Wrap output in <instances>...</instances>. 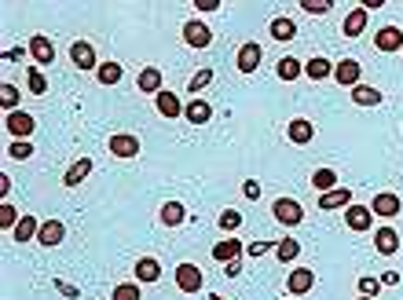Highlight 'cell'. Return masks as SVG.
<instances>
[{"mask_svg":"<svg viewBox=\"0 0 403 300\" xmlns=\"http://www.w3.org/2000/svg\"><path fill=\"white\" fill-rule=\"evenodd\" d=\"M29 55H34L37 66H51L56 62V45L45 34H37V37H29Z\"/></svg>","mask_w":403,"mask_h":300,"instance_id":"obj_8","label":"cell"},{"mask_svg":"<svg viewBox=\"0 0 403 300\" xmlns=\"http://www.w3.org/2000/svg\"><path fill=\"white\" fill-rule=\"evenodd\" d=\"M37 231H40V223H37V216H26V212H23V220H19V223H15L12 238H15L19 245H26V242H37Z\"/></svg>","mask_w":403,"mask_h":300,"instance_id":"obj_20","label":"cell"},{"mask_svg":"<svg viewBox=\"0 0 403 300\" xmlns=\"http://www.w3.org/2000/svg\"><path fill=\"white\" fill-rule=\"evenodd\" d=\"M184 117H187L191 125H206L209 117H213V106H209V99H191L184 106Z\"/></svg>","mask_w":403,"mask_h":300,"instance_id":"obj_23","label":"cell"},{"mask_svg":"<svg viewBox=\"0 0 403 300\" xmlns=\"http://www.w3.org/2000/svg\"><path fill=\"white\" fill-rule=\"evenodd\" d=\"M268 249H275V242H253V245H246V253L253 256V260H257V256H264Z\"/></svg>","mask_w":403,"mask_h":300,"instance_id":"obj_43","label":"cell"},{"mask_svg":"<svg viewBox=\"0 0 403 300\" xmlns=\"http://www.w3.org/2000/svg\"><path fill=\"white\" fill-rule=\"evenodd\" d=\"M367 29V12L363 8H356V12L345 15V37H359Z\"/></svg>","mask_w":403,"mask_h":300,"instance_id":"obj_29","label":"cell"},{"mask_svg":"<svg viewBox=\"0 0 403 300\" xmlns=\"http://www.w3.org/2000/svg\"><path fill=\"white\" fill-rule=\"evenodd\" d=\"M154 106H158V114H162V117H169V121H173V117H184V103H180V95L169 92V88H162L154 95Z\"/></svg>","mask_w":403,"mask_h":300,"instance_id":"obj_12","label":"cell"},{"mask_svg":"<svg viewBox=\"0 0 403 300\" xmlns=\"http://www.w3.org/2000/svg\"><path fill=\"white\" fill-rule=\"evenodd\" d=\"M62 238H66V227H62V220H45L37 231V245H45V249H56V245H62Z\"/></svg>","mask_w":403,"mask_h":300,"instance_id":"obj_7","label":"cell"},{"mask_svg":"<svg viewBox=\"0 0 403 300\" xmlns=\"http://www.w3.org/2000/svg\"><path fill=\"white\" fill-rule=\"evenodd\" d=\"M8 158H15V162H26V158H34V143H29V139H15V143L8 147Z\"/></svg>","mask_w":403,"mask_h":300,"instance_id":"obj_35","label":"cell"},{"mask_svg":"<svg viewBox=\"0 0 403 300\" xmlns=\"http://www.w3.org/2000/svg\"><path fill=\"white\" fill-rule=\"evenodd\" d=\"M275 256H279L282 264L297 260V256H301V242H297V238H282V242H275Z\"/></svg>","mask_w":403,"mask_h":300,"instance_id":"obj_31","label":"cell"},{"mask_svg":"<svg viewBox=\"0 0 403 300\" xmlns=\"http://www.w3.org/2000/svg\"><path fill=\"white\" fill-rule=\"evenodd\" d=\"M359 73H363V66H359L356 59H341V62L334 66V81H337V84H348V88H356V84H359Z\"/></svg>","mask_w":403,"mask_h":300,"instance_id":"obj_17","label":"cell"},{"mask_svg":"<svg viewBox=\"0 0 403 300\" xmlns=\"http://www.w3.org/2000/svg\"><path fill=\"white\" fill-rule=\"evenodd\" d=\"M374 245H378L381 256H392V253L400 249V234H396V227H378V231H374Z\"/></svg>","mask_w":403,"mask_h":300,"instance_id":"obj_22","label":"cell"},{"mask_svg":"<svg viewBox=\"0 0 403 300\" xmlns=\"http://www.w3.org/2000/svg\"><path fill=\"white\" fill-rule=\"evenodd\" d=\"M271 216L282 223V227H297V223L304 220V209H301V201L297 198H279L271 205Z\"/></svg>","mask_w":403,"mask_h":300,"instance_id":"obj_1","label":"cell"},{"mask_svg":"<svg viewBox=\"0 0 403 300\" xmlns=\"http://www.w3.org/2000/svg\"><path fill=\"white\" fill-rule=\"evenodd\" d=\"M286 286H290L293 297H304V293L315 286V271H308V267H293L290 278H286Z\"/></svg>","mask_w":403,"mask_h":300,"instance_id":"obj_15","label":"cell"},{"mask_svg":"<svg viewBox=\"0 0 403 300\" xmlns=\"http://www.w3.org/2000/svg\"><path fill=\"white\" fill-rule=\"evenodd\" d=\"M4 59H8V62H19V59H26V51H23V48H8Z\"/></svg>","mask_w":403,"mask_h":300,"instance_id":"obj_46","label":"cell"},{"mask_svg":"<svg viewBox=\"0 0 403 300\" xmlns=\"http://www.w3.org/2000/svg\"><path fill=\"white\" fill-rule=\"evenodd\" d=\"M312 187L319 190V195L334 190L337 187V173H334V168H315V173H312Z\"/></svg>","mask_w":403,"mask_h":300,"instance_id":"obj_30","label":"cell"},{"mask_svg":"<svg viewBox=\"0 0 403 300\" xmlns=\"http://www.w3.org/2000/svg\"><path fill=\"white\" fill-rule=\"evenodd\" d=\"M92 168H95V165H92V158H77V162H73V165L66 168V173H62V187H70V190H73V187H81L84 179L92 176Z\"/></svg>","mask_w":403,"mask_h":300,"instance_id":"obj_10","label":"cell"},{"mask_svg":"<svg viewBox=\"0 0 403 300\" xmlns=\"http://www.w3.org/2000/svg\"><path fill=\"white\" fill-rule=\"evenodd\" d=\"M242 195H246L249 201H257L260 198V184H257V179H246V184H242Z\"/></svg>","mask_w":403,"mask_h":300,"instance_id":"obj_44","label":"cell"},{"mask_svg":"<svg viewBox=\"0 0 403 300\" xmlns=\"http://www.w3.org/2000/svg\"><path fill=\"white\" fill-rule=\"evenodd\" d=\"M275 73H279L282 81H297V77L304 73V66H301L297 59H279V66H275Z\"/></svg>","mask_w":403,"mask_h":300,"instance_id":"obj_32","label":"cell"},{"mask_svg":"<svg viewBox=\"0 0 403 300\" xmlns=\"http://www.w3.org/2000/svg\"><path fill=\"white\" fill-rule=\"evenodd\" d=\"M95 81H99V84H118L121 81V66H118V62H103V66L95 70Z\"/></svg>","mask_w":403,"mask_h":300,"instance_id":"obj_33","label":"cell"},{"mask_svg":"<svg viewBox=\"0 0 403 300\" xmlns=\"http://www.w3.org/2000/svg\"><path fill=\"white\" fill-rule=\"evenodd\" d=\"M195 12H220V0H195Z\"/></svg>","mask_w":403,"mask_h":300,"instance_id":"obj_45","label":"cell"},{"mask_svg":"<svg viewBox=\"0 0 403 300\" xmlns=\"http://www.w3.org/2000/svg\"><path fill=\"white\" fill-rule=\"evenodd\" d=\"M348 205H352V190L348 187H334L319 195V209H348Z\"/></svg>","mask_w":403,"mask_h":300,"instance_id":"obj_18","label":"cell"},{"mask_svg":"<svg viewBox=\"0 0 403 300\" xmlns=\"http://www.w3.org/2000/svg\"><path fill=\"white\" fill-rule=\"evenodd\" d=\"M359 300H374V297H359Z\"/></svg>","mask_w":403,"mask_h":300,"instance_id":"obj_51","label":"cell"},{"mask_svg":"<svg viewBox=\"0 0 403 300\" xmlns=\"http://www.w3.org/2000/svg\"><path fill=\"white\" fill-rule=\"evenodd\" d=\"M26 84H29V92H34V95H45V92H48L45 70H29V73H26Z\"/></svg>","mask_w":403,"mask_h":300,"instance_id":"obj_38","label":"cell"},{"mask_svg":"<svg viewBox=\"0 0 403 300\" xmlns=\"http://www.w3.org/2000/svg\"><path fill=\"white\" fill-rule=\"evenodd\" d=\"M4 128L12 136H19V139H29V136H34V128H37V121H34V114H26V110H12L4 117Z\"/></svg>","mask_w":403,"mask_h":300,"instance_id":"obj_5","label":"cell"},{"mask_svg":"<svg viewBox=\"0 0 403 300\" xmlns=\"http://www.w3.org/2000/svg\"><path fill=\"white\" fill-rule=\"evenodd\" d=\"M158 220H162L165 227H180V223L187 220V209L180 205V201H165V205L158 209Z\"/></svg>","mask_w":403,"mask_h":300,"instance_id":"obj_24","label":"cell"},{"mask_svg":"<svg viewBox=\"0 0 403 300\" xmlns=\"http://www.w3.org/2000/svg\"><path fill=\"white\" fill-rule=\"evenodd\" d=\"M19 220H23V216H19V212L4 201V205H0V227H4V231H15V223H19Z\"/></svg>","mask_w":403,"mask_h":300,"instance_id":"obj_40","label":"cell"},{"mask_svg":"<svg viewBox=\"0 0 403 300\" xmlns=\"http://www.w3.org/2000/svg\"><path fill=\"white\" fill-rule=\"evenodd\" d=\"M209 84H213V70H198L195 77L187 81V92H191V95H198L202 88H209Z\"/></svg>","mask_w":403,"mask_h":300,"instance_id":"obj_37","label":"cell"},{"mask_svg":"<svg viewBox=\"0 0 403 300\" xmlns=\"http://www.w3.org/2000/svg\"><path fill=\"white\" fill-rule=\"evenodd\" d=\"M359 293H363V297H378L381 293V278L363 275V278H359Z\"/></svg>","mask_w":403,"mask_h":300,"instance_id":"obj_41","label":"cell"},{"mask_svg":"<svg viewBox=\"0 0 403 300\" xmlns=\"http://www.w3.org/2000/svg\"><path fill=\"white\" fill-rule=\"evenodd\" d=\"M370 212H374V216H400L403 198L392 195V190H381V195H374V201H370Z\"/></svg>","mask_w":403,"mask_h":300,"instance_id":"obj_6","label":"cell"},{"mask_svg":"<svg viewBox=\"0 0 403 300\" xmlns=\"http://www.w3.org/2000/svg\"><path fill=\"white\" fill-rule=\"evenodd\" d=\"M345 223L352 231H370L374 227V212H370V205H348L345 209Z\"/></svg>","mask_w":403,"mask_h":300,"instance_id":"obj_14","label":"cell"},{"mask_svg":"<svg viewBox=\"0 0 403 300\" xmlns=\"http://www.w3.org/2000/svg\"><path fill=\"white\" fill-rule=\"evenodd\" d=\"M217 223H220V231H239L242 227V212H235V209H224V212H220V216H217Z\"/></svg>","mask_w":403,"mask_h":300,"instance_id":"obj_34","label":"cell"},{"mask_svg":"<svg viewBox=\"0 0 403 300\" xmlns=\"http://www.w3.org/2000/svg\"><path fill=\"white\" fill-rule=\"evenodd\" d=\"M176 286H180V293H202V286H206L202 267L198 264H180L176 267Z\"/></svg>","mask_w":403,"mask_h":300,"instance_id":"obj_3","label":"cell"},{"mask_svg":"<svg viewBox=\"0 0 403 300\" xmlns=\"http://www.w3.org/2000/svg\"><path fill=\"white\" fill-rule=\"evenodd\" d=\"M110 300H140V282H121V286H114Z\"/></svg>","mask_w":403,"mask_h":300,"instance_id":"obj_36","label":"cell"},{"mask_svg":"<svg viewBox=\"0 0 403 300\" xmlns=\"http://www.w3.org/2000/svg\"><path fill=\"white\" fill-rule=\"evenodd\" d=\"M268 34H271L275 40H282V45H286V40H293V37H297V26H293V18L279 15V18H271V23H268Z\"/></svg>","mask_w":403,"mask_h":300,"instance_id":"obj_25","label":"cell"},{"mask_svg":"<svg viewBox=\"0 0 403 300\" xmlns=\"http://www.w3.org/2000/svg\"><path fill=\"white\" fill-rule=\"evenodd\" d=\"M304 77H312V81H326V77H334V66H330L326 59L315 55V59L304 62Z\"/></svg>","mask_w":403,"mask_h":300,"instance_id":"obj_27","label":"cell"},{"mask_svg":"<svg viewBox=\"0 0 403 300\" xmlns=\"http://www.w3.org/2000/svg\"><path fill=\"white\" fill-rule=\"evenodd\" d=\"M301 8H304V12H312V15H326V12H330V0H301Z\"/></svg>","mask_w":403,"mask_h":300,"instance_id":"obj_42","label":"cell"},{"mask_svg":"<svg viewBox=\"0 0 403 300\" xmlns=\"http://www.w3.org/2000/svg\"><path fill=\"white\" fill-rule=\"evenodd\" d=\"M110 158H140V136L114 132L110 136Z\"/></svg>","mask_w":403,"mask_h":300,"instance_id":"obj_4","label":"cell"},{"mask_svg":"<svg viewBox=\"0 0 403 300\" xmlns=\"http://www.w3.org/2000/svg\"><path fill=\"white\" fill-rule=\"evenodd\" d=\"M260 59H264V51H260L257 40H246V45L239 48V70H242V73H257Z\"/></svg>","mask_w":403,"mask_h":300,"instance_id":"obj_13","label":"cell"},{"mask_svg":"<svg viewBox=\"0 0 403 300\" xmlns=\"http://www.w3.org/2000/svg\"><path fill=\"white\" fill-rule=\"evenodd\" d=\"M0 103H4V110H8V114H12L15 106H19V88H15V84H8V81L0 84Z\"/></svg>","mask_w":403,"mask_h":300,"instance_id":"obj_39","label":"cell"},{"mask_svg":"<svg viewBox=\"0 0 403 300\" xmlns=\"http://www.w3.org/2000/svg\"><path fill=\"white\" fill-rule=\"evenodd\" d=\"M56 289L62 297H81V289H73V286H66V282H56Z\"/></svg>","mask_w":403,"mask_h":300,"instance_id":"obj_47","label":"cell"},{"mask_svg":"<svg viewBox=\"0 0 403 300\" xmlns=\"http://www.w3.org/2000/svg\"><path fill=\"white\" fill-rule=\"evenodd\" d=\"M242 275V264L239 260H228V278H239Z\"/></svg>","mask_w":403,"mask_h":300,"instance_id":"obj_49","label":"cell"},{"mask_svg":"<svg viewBox=\"0 0 403 300\" xmlns=\"http://www.w3.org/2000/svg\"><path fill=\"white\" fill-rule=\"evenodd\" d=\"M400 282V271H385L381 275V286H396Z\"/></svg>","mask_w":403,"mask_h":300,"instance_id":"obj_48","label":"cell"},{"mask_svg":"<svg viewBox=\"0 0 403 300\" xmlns=\"http://www.w3.org/2000/svg\"><path fill=\"white\" fill-rule=\"evenodd\" d=\"M374 48L378 51H403V34L396 26H381L374 34Z\"/></svg>","mask_w":403,"mask_h":300,"instance_id":"obj_16","label":"cell"},{"mask_svg":"<svg viewBox=\"0 0 403 300\" xmlns=\"http://www.w3.org/2000/svg\"><path fill=\"white\" fill-rule=\"evenodd\" d=\"M352 103L356 106H378L381 103V92L370 88V84H356V88H352Z\"/></svg>","mask_w":403,"mask_h":300,"instance_id":"obj_28","label":"cell"},{"mask_svg":"<svg viewBox=\"0 0 403 300\" xmlns=\"http://www.w3.org/2000/svg\"><path fill=\"white\" fill-rule=\"evenodd\" d=\"M140 92H151V95H158L162 92V70L158 66H147V70H140Z\"/></svg>","mask_w":403,"mask_h":300,"instance_id":"obj_26","label":"cell"},{"mask_svg":"<svg viewBox=\"0 0 403 300\" xmlns=\"http://www.w3.org/2000/svg\"><path fill=\"white\" fill-rule=\"evenodd\" d=\"M180 34H184V45H191V48H209L213 45V29H209L206 23H198V18H187Z\"/></svg>","mask_w":403,"mask_h":300,"instance_id":"obj_2","label":"cell"},{"mask_svg":"<svg viewBox=\"0 0 403 300\" xmlns=\"http://www.w3.org/2000/svg\"><path fill=\"white\" fill-rule=\"evenodd\" d=\"M209 300H228V297H220V293H213V297H209Z\"/></svg>","mask_w":403,"mask_h":300,"instance_id":"obj_50","label":"cell"},{"mask_svg":"<svg viewBox=\"0 0 403 300\" xmlns=\"http://www.w3.org/2000/svg\"><path fill=\"white\" fill-rule=\"evenodd\" d=\"M136 278H140L143 286L158 282V278H162V264H158L154 256H140V260H136Z\"/></svg>","mask_w":403,"mask_h":300,"instance_id":"obj_21","label":"cell"},{"mask_svg":"<svg viewBox=\"0 0 403 300\" xmlns=\"http://www.w3.org/2000/svg\"><path fill=\"white\" fill-rule=\"evenodd\" d=\"M286 139L297 147H308L312 139H315V125L312 121H304V117H293L290 125H286Z\"/></svg>","mask_w":403,"mask_h":300,"instance_id":"obj_9","label":"cell"},{"mask_svg":"<svg viewBox=\"0 0 403 300\" xmlns=\"http://www.w3.org/2000/svg\"><path fill=\"white\" fill-rule=\"evenodd\" d=\"M70 62L77 70H99L95 66V48L88 45V40H73L70 45Z\"/></svg>","mask_w":403,"mask_h":300,"instance_id":"obj_11","label":"cell"},{"mask_svg":"<svg viewBox=\"0 0 403 300\" xmlns=\"http://www.w3.org/2000/svg\"><path fill=\"white\" fill-rule=\"evenodd\" d=\"M242 253H246V245H242L239 238H224V242H217V245H213V260H220V264L239 260Z\"/></svg>","mask_w":403,"mask_h":300,"instance_id":"obj_19","label":"cell"}]
</instances>
